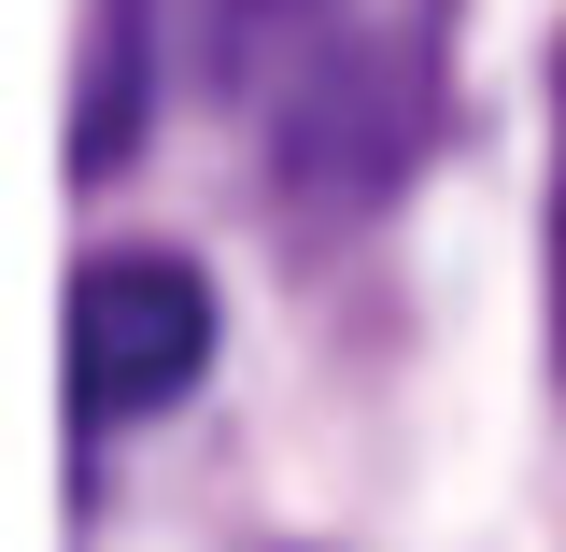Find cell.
<instances>
[{"instance_id":"6da1fadb","label":"cell","mask_w":566,"mask_h":552,"mask_svg":"<svg viewBox=\"0 0 566 552\" xmlns=\"http://www.w3.org/2000/svg\"><path fill=\"white\" fill-rule=\"evenodd\" d=\"M241 85L297 212H382L453 100V0H241Z\"/></svg>"},{"instance_id":"7a4b0ae2","label":"cell","mask_w":566,"mask_h":552,"mask_svg":"<svg viewBox=\"0 0 566 552\" xmlns=\"http://www.w3.org/2000/svg\"><path fill=\"white\" fill-rule=\"evenodd\" d=\"M212 368V283L185 256H85L71 270V412L142 425Z\"/></svg>"},{"instance_id":"3957f363","label":"cell","mask_w":566,"mask_h":552,"mask_svg":"<svg viewBox=\"0 0 566 552\" xmlns=\"http://www.w3.org/2000/svg\"><path fill=\"white\" fill-rule=\"evenodd\" d=\"M156 114V0H85V71H71V185H114Z\"/></svg>"},{"instance_id":"277c9868","label":"cell","mask_w":566,"mask_h":552,"mask_svg":"<svg viewBox=\"0 0 566 552\" xmlns=\"http://www.w3.org/2000/svg\"><path fill=\"white\" fill-rule=\"evenodd\" d=\"M553 354H566V43H553Z\"/></svg>"}]
</instances>
